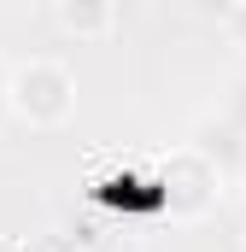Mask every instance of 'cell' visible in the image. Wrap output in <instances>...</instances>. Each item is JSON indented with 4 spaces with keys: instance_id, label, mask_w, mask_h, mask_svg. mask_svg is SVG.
Here are the masks:
<instances>
[{
    "instance_id": "7",
    "label": "cell",
    "mask_w": 246,
    "mask_h": 252,
    "mask_svg": "<svg viewBox=\"0 0 246 252\" xmlns=\"http://www.w3.org/2000/svg\"><path fill=\"white\" fill-rule=\"evenodd\" d=\"M241 188H246V158H241Z\"/></svg>"
},
{
    "instance_id": "6",
    "label": "cell",
    "mask_w": 246,
    "mask_h": 252,
    "mask_svg": "<svg viewBox=\"0 0 246 252\" xmlns=\"http://www.w3.org/2000/svg\"><path fill=\"white\" fill-rule=\"evenodd\" d=\"M0 118H6V70H0Z\"/></svg>"
},
{
    "instance_id": "8",
    "label": "cell",
    "mask_w": 246,
    "mask_h": 252,
    "mask_svg": "<svg viewBox=\"0 0 246 252\" xmlns=\"http://www.w3.org/2000/svg\"><path fill=\"white\" fill-rule=\"evenodd\" d=\"M241 247H246V235H241Z\"/></svg>"
},
{
    "instance_id": "5",
    "label": "cell",
    "mask_w": 246,
    "mask_h": 252,
    "mask_svg": "<svg viewBox=\"0 0 246 252\" xmlns=\"http://www.w3.org/2000/svg\"><path fill=\"white\" fill-rule=\"evenodd\" d=\"M223 35H229V47L246 53V0H235V6L223 12Z\"/></svg>"
},
{
    "instance_id": "4",
    "label": "cell",
    "mask_w": 246,
    "mask_h": 252,
    "mask_svg": "<svg viewBox=\"0 0 246 252\" xmlns=\"http://www.w3.org/2000/svg\"><path fill=\"white\" fill-rule=\"evenodd\" d=\"M217 124L229 129V135H241V141H246V70L223 88V100H217Z\"/></svg>"
},
{
    "instance_id": "1",
    "label": "cell",
    "mask_w": 246,
    "mask_h": 252,
    "mask_svg": "<svg viewBox=\"0 0 246 252\" xmlns=\"http://www.w3.org/2000/svg\"><path fill=\"white\" fill-rule=\"evenodd\" d=\"M6 112L30 129H59L76 112V76L59 59H24L6 70Z\"/></svg>"
},
{
    "instance_id": "3",
    "label": "cell",
    "mask_w": 246,
    "mask_h": 252,
    "mask_svg": "<svg viewBox=\"0 0 246 252\" xmlns=\"http://www.w3.org/2000/svg\"><path fill=\"white\" fill-rule=\"evenodd\" d=\"M59 30L76 41H106L118 30V0H59Z\"/></svg>"
},
{
    "instance_id": "2",
    "label": "cell",
    "mask_w": 246,
    "mask_h": 252,
    "mask_svg": "<svg viewBox=\"0 0 246 252\" xmlns=\"http://www.w3.org/2000/svg\"><path fill=\"white\" fill-rule=\"evenodd\" d=\"M164 193H170V217H199L217 199V164L205 147H176L164 158Z\"/></svg>"
}]
</instances>
